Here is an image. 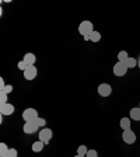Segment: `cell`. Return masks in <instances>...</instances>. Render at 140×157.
I'll return each instance as SVG.
<instances>
[{
  "label": "cell",
  "instance_id": "obj_1",
  "mask_svg": "<svg viewBox=\"0 0 140 157\" xmlns=\"http://www.w3.org/2000/svg\"><path fill=\"white\" fill-rule=\"evenodd\" d=\"M93 31H94V25H93V23L88 21V20L81 21L80 25H78V33L81 34L83 36H90V34H91Z\"/></svg>",
  "mask_w": 140,
  "mask_h": 157
},
{
  "label": "cell",
  "instance_id": "obj_2",
  "mask_svg": "<svg viewBox=\"0 0 140 157\" xmlns=\"http://www.w3.org/2000/svg\"><path fill=\"white\" fill-rule=\"evenodd\" d=\"M38 111H36L35 108H27L24 109L23 112V119L25 122H32V121H36L38 119Z\"/></svg>",
  "mask_w": 140,
  "mask_h": 157
},
{
  "label": "cell",
  "instance_id": "obj_3",
  "mask_svg": "<svg viewBox=\"0 0 140 157\" xmlns=\"http://www.w3.org/2000/svg\"><path fill=\"white\" fill-rule=\"evenodd\" d=\"M127 70H129V69L126 67L125 62H119V60H118V62L114 65V75L118 76V77H122V76H125L127 73Z\"/></svg>",
  "mask_w": 140,
  "mask_h": 157
},
{
  "label": "cell",
  "instance_id": "obj_4",
  "mask_svg": "<svg viewBox=\"0 0 140 157\" xmlns=\"http://www.w3.org/2000/svg\"><path fill=\"white\" fill-rule=\"evenodd\" d=\"M53 136V132L52 129H49V128H42L41 131H39V140H42L44 143H48Z\"/></svg>",
  "mask_w": 140,
  "mask_h": 157
},
{
  "label": "cell",
  "instance_id": "obj_5",
  "mask_svg": "<svg viewBox=\"0 0 140 157\" xmlns=\"http://www.w3.org/2000/svg\"><path fill=\"white\" fill-rule=\"evenodd\" d=\"M122 139L126 144H133L136 142V133H134L132 129H127V131H123L122 133Z\"/></svg>",
  "mask_w": 140,
  "mask_h": 157
},
{
  "label": "cell",
  "instance_id": "obj_6",
  "mask_svg": "<svg viewBox=\"0 0 140 157\" xmlns=\"http://www.w3.org/2000/svg\"><path fill=\"white\" fill-rule=\"evenodd\" d=\"M97 90H98V94L101 95V97H108L112 93V87L108 83H101V84L98 86Z\"/></svg>",
  "mask_w": 140,
  "mask_h": 157
},
{
  "label": "cell",
  "instance_id": "obj_7",
  "mask_svg": "<svg viewBox=\"0 0 140 157\" xmlns=\"http://www.w3.org/2000/svg\"><path fill=\"white\" fill-rule=\"evenodd\" d=\"M23 73H24V78L25 80H34L36 77V75H38V70H36L35 66H28Z\"/></svg>",
  "mask_w": 140,
  "mask_h": 157
},
{
  "label": "cell",
  "instance_id": "obj_8",
  "mask_svg": "<svg viewBox=\"0 0 140 157\" xmlns=\"http://www.w3.org/2000/svg\"><path fill=\"white\" fill-rule=\"evenodd\" d=\"M38 125H36V122L35 121H32V122H25L24 124V128H23V131H24V133H27V135H32V133H35L36 131H38Z\"/></svg>",
  "mask_w": 140,
  "mask_h": 157
},
{
  "label": "cell",
  "instance_id": "obj_9",
  "mask_svg": "<svg viewBox=\"0 0 140 157\" xmlns=\"http://www.w3.org/2000/svg\"><path fill=\"white\" fill-rule=\"evenodd\" d=\"M0 112L2 115H13L14 114V105L7 102L4 105H0Z\"/></svg>",
  "mask_w": 140,
  "mask_h": 157
},
{
  "label": "cell",
  "instance_id": "obj_10",
  "mask_svg": "<svg viewBox=\"0 0 140 157\" xmlns=\"http://www.w3.org/2000/svg\"><path fill=\"white\" fill-rule=\"evenodd\" d=\"M119 125L123 131H127V129H132V119L131 118H121V121H119Z\"/></svg>",
  "mask_w": 140,
  "mask_h": 157
},
{
  "label": "cell",
  "instance_id": "obj_11",
  "mask_svg": "<svg viewBox=\"0 0 140 157\" xmlns=\"http://www.w3.org/2000/svg\"><path fill=\"white\" fill-rule=\"evenodd\" d=\"M23 60H24V62H25L28 66H34V63H35L36 58H35V55H34V53L28 52V53H25V55H24V59H23Z\"/></svg>",
  "mask_w": 140,
  "mask_h": 157
},
{
  "label": "cell",
  "instance_id": "obj_12",
  "mask_svg": "<svg viewBox=\"0 0 140 157\" xmlns=\"http://www.w3.org/2000/svg\"><path fill=\"white\" fill-rule=\"evenodd\" d=\"M44 146H45V143H44L42 140H38V142H34L32 143V151H35V153H38V151H42Z\"/></svg>",
  "mask_w": 140,
  "mask_h": 157
},
{
  "label": "cell",
  "instance_id": "obj_13",
  "mask_svg": "<svg viewBox=\"0 0 140 157\" xmlns=\"http://www.w3.org/2000/svg\"><path fill=\"white\" fill-rule=\"evenodd\" d=\"M131 118L133 121H140V108L139 107L131 109Z\"/></svg>",
  "mask_w": 140,
  "mask_h": 157
},
{
  "label": "cell",
  "instance_id": "obj_14",
  "mask_svg": "<svg viewBox=\"0 0 140 157\" xmlns=\"http://www.w3.org/2000/svg\"><path fill=\"white\" fill-rule=\"evenodd\" d=\"M125 65H126L127 69H133V67H136L137 66V60L134 58H132V56H129V58L125 60Z\"/></svg>",
  "mask_w": 140,
  "mask_h": 157
},
{
  "label": "cell",
  "instance_id": "obj_15",
  "mask_svg": "<svg viewBox=\"0 0 140 157\" xmlns=\"http://www.w3.org/2000/svg\"><path fill=\"white\" fill-rule=\"evenodd\" d=\"M90 41H91V42H100V41H101V34L94 29V31L90 34Z\"/></svg>",
  "mask_w": 140,
  "mask_h": 157
},
{
  "label": "cell",
  "instance_id": "obj_16",
  "mask_svg": "<svg viewBox=\"0 0 140 157\" xmlns=\"http://www.w3.org/2000/svg\"><path fill=\"white\" fill-rule=\"evenodd\" d=\"M9 147H7L6 143H0V157H6L9 154Z\"/></svg>",
  "mask_w": 140,
  "mask_h": 157
},
{
  "label": "cell",
  "instance_id": "obj_17",
  "mask_svg": "<svg viewBox=\"0 0 140 157\" xmlns=\"http://www.w3.org/2000/svg\"><path fill=\"white\" fill-rule=\"evenodd\" d=\"M127 58H129V55H127L126 51H121V52L118 53V60H119V62H125Z\"/></svg>",
  "mask_w": 140,
  "mask_h": 157
},
{
  "label": "cell",
  "instance_id": "obj_18",
  "mask_svg": "<svg viewBox=\"0 0 140 157\" xmlns=\"http://www.w3.org/2000/svg\"><path fill=\"white\" fill-rule=\"evenodd\" d=\"M88 153V150H87V146H84V144H80L78 146V149H77V154H80V156H84L85 157V154Z\"/></svg>",
  "mask_w": 140,
  "mask_h": 157
},
{
  "label": "cell",
  "instance_id": "obj_19",
  "mask_svg": "<svg viewBox=\"0 0 140 157\" xmlns=\"http://www.w3.org/2000/svg\"><path fill=\"white\" fill-rule=\"evenodd\" d=\"M11 91H13V86H11V84L4 86V87L2 88V90H0V93H3V94H7V95H9Z\"/></svg>",
  "mask_w": 140,
  "mask_h": 157
},
{
  "label": "cell",
  "instance_id": "obj_20",
  "mask_svg": "<svg viewBox=\"0 0 140 157\" xmlns=\"http://www.w3.org/2000/svg\"><path fill=\"white\" fill-rule=\"evenodd\" d=\"M7 100H9V95L3 94V93H0V105L7 104Z\"/></svg>",
  "mask_w": 140,
  "mask_h": 157
},
{
  "label": "cell",
  "instance_id": "obj_21",
  "mask_svg": "<svg viewBox=\"0 0 140 157\" xmlns=\"http://www.w3.org/2000/svg\"><path fill=\"white\" fill-rule=\"evenodd\" d=\"M35 122H36V125H38L39 128H44L46 125V119H44V118H38Z\"/></svg>",
  "mask_w": 140,
  "mask_h": 157
},
{
  "label": "cell",
  "instance_id": "obj_22",
  "mask_svg": "<svg viewBox=\"0 0 140 157\" xmlns=\"http://www.w3.org/2000/svg\"><path fill=\"white\" fill-rule=\"evenodd\" d=\"M17 66H18V69H20V70H23V72H24V70H25L27 67H28V65H27V63L24 62V60H20V62H18V65H17Z\"/></svg>",
  "mask_w": 140,
  "mask_h": 157
},
{
  "label": "cell",
  "instance_id": "obj_23",
  "mask_svg": "<svg viewBox=\"0 0 140 157\" xmlns=\"http://www.w3.org/2000/svg\"><path fill=\"white\" fill-rule=\"evenodd\" d=\"M85 157H98L97 150H94V149H91V150H88V153L85 154Z\"/></svg>",
  "mask_w": 140,
  "mask_h": 157
},
{
  "label": "cell",
  "instance_id": "obj_24",
  "mask_svg": "<svg viewBox=\"0 0 140 157\" xmlns=\"http://www.w3.org/2000/svg\"><path fill=\"white\" fill-rule=\"evenodd\" d=\"M9 157H18V153H17L16 149H10L9 150V154H7Z\"/></svg>",
  "mask_w": 140,
  "mask_h": 157
},
{
  "label": "cell",
  "instance_id": "obj_25",
  "mask_svg": "<svg viewBox=\"0 0 140 157\" xmlns=\"http://www.w3.org/2000/svg\"><path fill=\"white\" fill-rule=\"evenodd\" d=\"M4 86H6V84H4V80H3V78H0V90H2Z\"/></svg>",
  "mask_w": 140,
  "mask_h": 157
},
{
  "label": "cell",
  "instance_id": "obj_26",
  "mask_svg": "<svg viewBox=\"0 0 140 157\" xmlns=\"http://www.w3.org/2000/svg\"><path fill=\"white\" fill-rule=\"evenodd\" d=\"M137 66H139V67H140V59H139V60H137Z\"/></svg>",
  "mask_w": 140,
  "mask_h": 157
},
{
  "label": "cell",
  "instance_id": "obj_27",
  "mask_svg": "<svg viewBox=\"0 0 140 157\" xmlns=\"http://www.w3.org/2000/svg\"><path fill=\"white\" fill-rule=\"evenodd\" d=\"M74 157H84V156H80V154H77V156H74Z\"/></svg>",
  "mask_w": 140,
  "mask_h": 157
},
{
  "label": "cell",
  "instance_id": "obj_28",
  "mask_svg": "<svg viewBox=\"0 0 140 157\" xmlns=\"http://www.w3.org/2000/svg\"><path fill=\"white\" fill-rule=\"evenodd\" d=\"M139 108H140V104H139Z\"/></svg>",
  "mask_w": 140,
  "mask_h": 157
},
{
  "label": "cell",
  "instance_id": "obj_29",
  "mask_svg": "<svg viewBox=\"0 0 140 157\" xmlns=\"http://www.w3.org/2000/svg\"><path fill=\"white\" fill-rule=\"evenodd\" d=\"M6 157H9V156H6Z\"/></svg>",
  "mask_w": 140,
  "mask_h": 157
}]
</instances>
